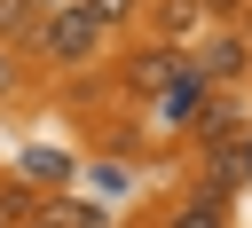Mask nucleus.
I'll return each instance as SVG.
<instances>
[{
    "label": "nucleus",
    "instance_id": "1",
    "mask_svg": "<svg viewBox=\"0 0 252 228\" xmlns=\"http://www.w3.org/2000/svg\"><path fill=\"white\" fill-rule=\"evenodd\" d=\"M32 47H39V63L71 71V63H87V55L102 47V31H94V16H87V8H55V16H39Z\"/></svg>",
    "mask_w": 252,
    "mask_h": 228
},
{
    "label": "nucleus",
    "instance_id": "2",
    "mask_svg": "<svg viewBox=\"0 0 252 228\" xmlns=\"http://www.w3.org/2000/svg\"><path fill=\"white\" fill-rule=\"evenodd\" d=\"M126 86H134V94H158V86H181V55H173V47H142V55L126 63Z\"/></svg>",
    "mask_w": 252,
    "mask_h": 228
},
{
    "label": "nucleus",
    "instance_id": "3",
    "mask_svg": "<svg viewBox=\"0 0 252 228\" xmlns=\"http://www.w3.org/2000/svg\"><path fill=\"white\" fill-rule=\"evenodd\" d=\"M197 31H205V0H158V39L165 47H181Z\"/></svg>",
    "mask_w": 252,
    "mask_h": 228
},
{
    "label": "nucleus",
    "instance_id": "4",
    "mask_svg": "<svg viewBox=\"0 0 252 228\" xmlns=\"http://www.w3.org/2000/svg\"><path fill=\"white\" fill-rule=\"evenodd\" d=\"M39 228H102V212L94 204H71V197H47L39 204Z\"/></svg>",
    "mask_w": 252,
    "mask_h": 228
},
{
    "label": "nucleus",
    "instance_id": "5",
    "mask_svg": "<svg viewBox=\"0 0 252 228\" xmlns=\"http://www.w3.org/2000/svg\"><path fill=\"white\" fill-rule=\"evenodd\" d=\"M236 71H244V47H236V39H213V47L197 55V79H236Z\"/></svg>",
    "mask_w": 252,
    "mask_h": 228
},
{
    "label": "nucleus",
    "instance_id": "6",
    "mask_svg": "<svg viewBox=\"0 0 252 228\" xmlns=\"http://www.w3.org/2000/svg\"><path fill=\"white\" fill-rule=\"evenodd\" d=\"M32 31H39V16H32L24 0H0V47H16V39L32 47Z\"/></svg>",
    "mask_w": 252,
    "mask_h": 228
},
{
    "label": "nucleus",
    "instance_id": "7",
    "mask_svg": "<svg viewBox=\"0 0 252 228\" xmlns=\"http://www.w3.org/2000/svg\"><path fill=\"white\" fill-rule=\"evenodd\" d=\"M87 16H94V31H118V24H134L142 16V0H79Z\"/></svg>",
    "mask_w": 252,
    "mask_h": 228
},
{
    "label": "nucleus",
    "instance_id": "8",
    "mask_svg": "<svg viewBox=\"0 0 252 228\" xmlns=\"http://www.w3.org/2000/svg\"><path fill=\"white\" fill-rule=\"evenodd\" d=\"M173 228H228V220H220V197H189V204L173 212Z\"/></svg>",
    "mask_w": 252,
    "mask_h": 228
},
{
    "label": "nucleus",
    "instance_id": "9",
    "mask_svg": "<svg viewBox=\"0 0 252 228\" xmlns=\"http://www.w3.org/2000/svg\"><path fill=\"white\" fill-rule=\"evenodd\" d=\"M0 94H16V55L0 47Z\"/></svg>",
    "mask_w": 252,
    "mask_h": 228
},
{
    "label": "nucleus",
    "instance_id": "10",
    "mask_svg": "<svg viewBox=\"0 0 252 228\" xmlns=\"http://www.w3.org/2000/svg\"><path fill=\"white\" fill-rule=\"evenodd\" d=\"M32 16H55V8H79V0H24Z\"/></svg>",
    "mask_w": 252,
    "mask_h": 228
},
{
    "label": "nucleus",
    "instance_id": "11",
    "mask_svg": "<svg viewBox=\"0 0 252 228\" xmlns=\"http://www.w3.org/2000/svg\"><path fill=\"white\" fill-rule=\"evenodd\" d=\"M32 228H39V220H32Z\"/></svg>",
    "mask_w": 252,
    "mask_h": 228
}]
</instances>
